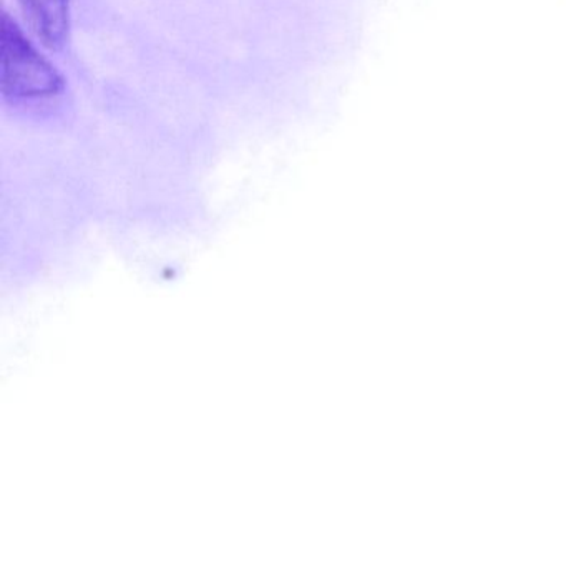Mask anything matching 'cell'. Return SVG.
<instances>
[{
  "instance_id": "7a4b0ae2",
  "label": "cell",
  "mask_w": 566,
  "mask_h": 566,
  "mask_svg": "<svg viewBox=\"0 0 566 566\" xmlns=\"http://www.w3.org/2000/svg\"><path fill=\"white\" fill-rule=\"evenodd\" d=\"M35 38L51 49L64 48L71 32V0H19Z\"/></svg>"
},
{
  "instance_id": "6da1fadb",
  "label": "cell",
  "mask_w": 566,
  "mask_h": 566,
  "mask_svg": "<svg viewBox=\"0 0 566 566\" xmlns=\"http://www.w3.org/2000/svg\"><path fill=\"white\" fill-rule=\"evenodd\" d=\"M64 88L57 69L9 14L0 18V91L9 101L54 97Z\"/></svg>"
}]
</instances>
